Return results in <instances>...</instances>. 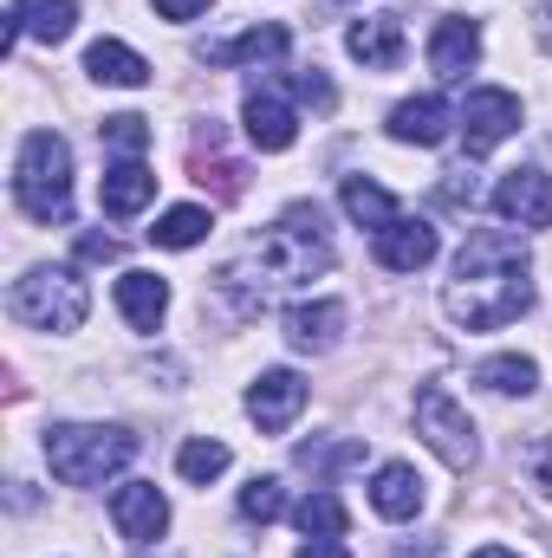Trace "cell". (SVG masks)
Here are the masks:
<instances>
[{"label": "cell", "instance_id": "obj_1", "mask_svg": "<svg viewBox=\"0 0 552 558\" xmlns=\"http://www.w3.org/2000/svg\"><path fill=\"white\" fill-rule=\"evenodd\" d=\"M325 267H332L325 215H319V202H292L241 260H228V267L215 274V292L228 299L235 318H261L279 292H299L305 279H319Z\"/></svg>", "mask_w": 552, "mask_h": 558}, {"label": "cell", "instance_id": "obj_2", "mask_svg": "<svg viewBox=\"0 0 552 558\" xmlns=\"http://www.w3.org/2000/svg\"><path fill=\"white\" fill-rule=\"evenodd\" d=\"M533 305V260L527 241L507 228H468L455 267L442 279V312L461 331H501Z\"/></svg>", "mask_w": 552, "mask_h": 558}, {"label": "cell", "instance_id": "obj_3", "mask_svg": "<svg viewBox=\"0 0 552 558\" xmlns=\"http://www.w3.org/2000/svg\"><path fill=\"white\" fill-rule=\"evenodd\" d=\"M46 461H52V481L65 487H105L111 474L137 461V435L105 428V422H59L46 428Z\"/></svg>", "mask_w": 552, "mask_h": 558}, {"label": "cell", "instance_id": "obj_4", "mask_svg": "<svg viewBox=\"0 0 552 558\" xmlns=\"http://www.w3.org/2000/svg\"><path fill=\"white\" fill-rule=\"evenodd\" d=\"M13 202L26 221L65 228L72 221V149L59 131H26L20 162H13Z\"/></svg>", "mask_w": 552, "mask_h": 558}, {"label": "cell", "instance_id": "obj_5", "mask_svg": "<svg viewBox=\"0 0 552 558\" xmlns=\"http://www.w3.org/2000/svg\"><path fill=\"white\" fill-rule=\"evenodd\" d=\"M7 312L33 331H79L85 312H92V292L72 267H33V274L13 279L7 292Z\"/></svg>", "mask_w": 552, "mask_h": 558}, {"label": "cell", "instance_id": "obj_6", "mask_svg": "<svg viewBox=\"0 0 552 558\" xmlns=\"http://www.w3.org/2000/svg\"><path fill=\"white\" fill-rule=\"evenodd\" d=\"M416 435L455 468V474H468L475 461H481V441H475V422H468V410L442 390V384H422L416 390Z\"/></svg>", "mask_w": 552, "mask_h": 558}, {"label": "cell", "instance_id": "obj_7", "mask_svg": "<svg viewBox=\"0 0 552 558\" xmlns=\"http://www.w3.org/2000/svg\"><path fill=\"white\" fill-rule=\"evenodd\" d=\"M455 131H461V143H468V156H488L494 143H507L514 131H520V98L501 92V85H481V92H468Z\"/></svg>", "mask_w": 552, "mask_h": 558}, {"label": "cell", "instance_id": "obj_8", "mask_svg": "<svg viewBox=\"0 0 552 558\" xmlns=\"http://www.w3.org/2000/svg\"><path fill=\"white\" fill-rule=\"evenodd\" d=\"M488 208L507 221V228H552V175L547 169H507L488 195Z\"/></svg>", "mask_w": 552, "mask_h": 558}, {"label": "cell", "instance_id": "obj_9", "mask_svg": "<svg viewBox=\"0 0 552 558\" xmlns=\"http://www.w3.org/2000/svg\"><path fill=\"white\" fill-rule=\"evenodd\" d=\"M241 118H248V143H254V149H267V156L292 149V137H299V118H292L286 92H279V85H267V78H261V85H248Z\"/></svg>", "mask_w": 552, "mask_h": 558}, {"label": "cell", "instance_id": "obj_10", "mask_svg": "<svg viewBox=\"0 0 552 558\" xmlns=\"http://www.w3.org/2000/svg\"><path fill=\"white\" fill-rule=\"evenodd\" d=\"M111 520H118V533L131 546H156L169 533V500L156 494V481H124L111 494Z\"/></svg>", "mask_w": 552, "mask_h": 558}, {"label": "cell", "instance_id": "obj_11", "mask_svg": "<svg viewBox=\"0 0 552 558\" xmlns=\"http://www.w3.org/2000/svg\"><path fill=\"white\" fill-rule=\"evenodd\" d=\"M299 410H305V377L299 371H261L248 384V416L261 422L267 435H286L299 422Z\"/></svg>", "mask_w": 552, "mask_h": 558}, {"label": "cell", "instance_id": "obj_12", "mask_svg": "<svg viewBox=\"0 0 552 558\" xmlns=\"http://www.w3.org/2000/svg\"><path fill=\"white\" fill-rule=\"evenodd\" d=\"M345 52L364 65V72H397L404 65V13H371L345 33Z\"/></svg>", "mask_w": 552, "mask_h": 558}, {"label": "cell", "instance_id": "obj_13", "mask_svg": "<svg viewBox=\"0 0 552 558\" xmlns=\"http://www.w3.org/2000/svg\"><path fill=\"white\" fill-rule=\"evenodd\" d=\"M475 59H481V26L461 20V13H448V20L429 33V72H435L442 85H455V78L475 72Z\"/></svg>", "mask_w": 552, "mask_h": 558}, {"label": "cell", "instance_id": "obj_14", "mask_svg": "<svg viewBox=\"0 0 552 558\" xmlns=\"http://www.w3.org/2000/svg\"><path fill=\"white\" fill-rule=\"evenodd\" d=\"M338 338H345V305L338 299H312V305H292L286 312V344L292 351L325 357V351H338Z\"/></svg>", "mask_w": 552, "mask_h": 558}, {"label": "cell", "instance_id": "obj_15", "mask_svg": "<svg viewBox=\"0 0 552 558\" xmlns=\"http://www.w3.org/2000/svg\"><path fill=\"white\" fill-rule=\"evenodd\" d=\"M455 124H461V111H448V98H435V92L404 98V105L391 111V137H397V143H416V149H435V143L448 137Z\"/></svg>", "mask_w": 552, "mask_h": 558}, {"label": "cell", "instance_id": "obj_16", "mask_svg": "<svg viewBox=\"0 0 552 558\" xmlns=\"http://www.w3.org/2000/svg\"><path fill=\"white\" fill-rule=\"evenodd\" d=\"M435 247H442V234L429 228V221H391L384 234H377V267L384 274H422L429 260H435Z\"/></svg>", "mask_w": 552, "mask_h": 558}, {"label": "cell", "instance_id": "obj_17", "mask_svg": "<svg viewBox=\"0 0 552 558\" xmlns=\"http://www.w3.org/2000/svg\"><path fill=\"white\" fill-rule=\"evenodd\" d=\"M72 26H79V0H13L7 7V39L59 46V39H72Z\"/></svg>", "mask_w": 552, "mask_h": 558}, {"label": "cell", "instance_id": "obj_18", "mask_svg": "<svg viewBox=\"0 0 552 558\" xmlns=\"http://www.w3.org/2000/svg\"><path fill=\"white\" fill-rule=\"evenodd\" d=\"M371 507L384 520H416L422 513V474H416L410 461H384L371 474Z\"/></svg>", "mask_w": 552, "mask_h": 558}, {"label": "cell", "instance_id": "obj_19", "mask_svg": "<svg viewBox=\"0 0 552 558\" xmlns=\"http://www.w3.org/2000/svg\"><path fill=\"white\" fill-rule=\"evenodd\" d=\"M286 26H248V33H235V39H215V46H202V59L208 65H261V59H286Z\"/></svg>", "mask_w": 552, "mask_h": 558}, {"label": "cell", "instance_id": "obj_20", "mask_svg": "<svg viewBox=\"0 0 552 558\" xmlns=\"http://www.w3.org/2000/svg\"><path fill=\"white\" fill-rule=\"evenodd\" d=\"M149 195H156V175L143 169L137 156H124V162L98 182V208H105V215H118V221H131L137 208H149Z\"/></svg>", "mask_w": 552, "mask_h": 558}, {"label": "cell", "instance_id": "obj_21", "mask_svg": "<svg viewBox=\"0 0 552 558\" xmlns=\"http://www.w3.org/2000/svg\"><path fill=\"white\" fill-rule=\"evenodd\" d=\"M85 72H92L98 85H124V92L149 85V59H143V52H131L124 39H92V52H85Z\"/></svg>", "mask_w": 552, "mask_h": 558}, {"label": "cell", "instance_id": "obj_22", "mask_svg": "<svg viewBox=\"0 0 552 558\" xmlns=\"http://www.w3.org/2000/svg\"><path fill=\"white\" fill-rule=\"evenodd\" d=\"M118 312L137 325V331H156L163 325V312H169V279H156V274H131L118 279Z\"/></svg>", "mask_w": 552, "mask_h": 558}, {"label": "cell", "instance_id": "obj_23", "mask_svg": "<svg viewBox=\"0 0 552 558\" xmlns=\"http://www.w3.org/2000/svg\"><path fill=\"white\" fill-rule=\"evenodd\" d=\"M338 202H345V215L358 221V228H391V221H404V208H397V195L391 189H377V182H364V175H345V189H338Z\"/></svg>", "mask_w": 552, "mask_h": 558}, {"label": "cell", "instance_id": "obj_24", "mask_svg": "<svg viewBox=\"0 0 552 558\" xmlns=\"http://www.w3.org/2000/svg\"><path fill=\"white\" fill-rule=\"evenodd\" d=\"M475 384L494 390V397H533V390H540V364L520 357V351H501V357H488V364L475 371Z\"/></svg>", "mask_w": 552, "mask_h": 558}, {"label": "cell", "instance_id": "obj_25", "mask_svg": "<svg viewBox=\"0 0 552 558\" xmlns=\"http://www.w3.org/2000/svg\"><path fill=\"white\" fill-rule=\"evenodd\" d=\"M208 208H195V202H182V208H163L156 215V228H149V241L156 247H169V254H182V247H202L208 241Z\"/></svg>", "mask_w": 552, "mask_h": 558}, {"label": "cell", "instance_id": "obj_26", "mask_svg": "<svg viewBox=\"0 0 552 558\" xmlns=\"http://www.w3.org/2000/svg\"><path fill=\"white\" fill-rule=\"evenodd\" d=\"M292 520H299V533H305V539H345V526H351V513H345V500H338L332 487L305 494V500L292 507Z\"/></svg>", "mask_w": 552, "mask_h": 558}, {"label": "cell", "instance_id": "obj_27", "mask_svg": "<svg viewBox=\"0 0 552 558\" xmlns=\"http://www.w3.org/2000/svg\"><path fill=\"white\" fill-rule=\"evenodd\" d=\"M176 474H182L189 487H208V481H221V474H228V441H208V435L182 441V448H176Z\"/></svg>", "mask_w": 552, "mask_h": 558}, {"label": "cell", "instance_id": "obj_28", "mask_svg": "<svg viewBox=\"0 0 552 558\" xmlns=\"http://www.w3.org/2000/svg\"><path fill=\"white\" fill-rule=\"evenodd\" d=\"M292 461L305 474H338V468H358L364 461V441H299Z\"/></svg>", "mask_w": 552, "mask_h": 558}, {"label": "cell", "instance_id": "obj_29", "mask_svg": "<svg viewBox=\"0 0 552 558\" xmlns=\"http://www.w3.org/2000/svg\"><path fill=\"white\" fill-rule=\"evenodd\" d=\"M279 513H286V487H279L274 474H254V481L241 487V520H261V526H267Z\"/></svg>", "mask_w": 552, "mask_h": 558}, {"label": "cell", "instance_id": "obj_30", "mask_svg": "<svg viewBox=\"0 0 552 558\" xmlns=\"http://www.w3.org/2000/svg\"><path fill=\"white\" fill-rule=\"evenodd\" d=\"M98 137H105V149H118V156H143V149H149V118L118 111V118L98 124Z\"/></svg>", "mask_w": 552, "mask_h": 558}, {"label": "cell", "instance_id": "obj_31", "mask_svg": "<svg viewBox=\"0 0 552 558\" xmlns=\"http://www.w3.org/2000/svg\"><path fill=\"white\" fill-rule=\"evenodd\" d=\"M292 98H305V105H319V111H332V105H338V92H332V78H325V72H299V78H292Z\"/></svg>", "mask_w": 552, "mask_h": 558}, {"label": "cell", "instance_id": "obj_32", "mask_svg": "<svg viewBox=\"0 0 552 558\" xmlns=\"http://www.w3.org/2000/svg\"><path fill=\"white\" fill-rule=\"evenodd\" d=\"M527 474H533V487L552 500V428L533 441V448H527Z\"/></svg>", "mask_w": 552, "mask_h": 558}, {"label": "cell", "instance_id": "obj_33", "mask_svg": "<svg viewBox=\"0 0 552 558\" xmlns=\"http://www.w3.org/2000/svg\"><path fill=\"white\" fill-rule=\"evenodd\" d=\"M435 202H455V208H475V175H468V169H448V175L435 182Z\"/></svg>", "mask_w": 552, "mask_h": 558}, {"label": "cell", "instance_id": "obj_34", "mask_svg": "<svg viewBox=\"0 0 552 558\" xmlns=\"http://www.w3.org/2000/svg\"><path fill=\"white\" fill-rule=\"evenodd\" d=\"M215 0H156V13L163 20H195V13H208Z\"/></svg>", "mask_w": 552, "mask_h": 558}, {"label": "cell", "instance_id": "obj_35", "mask_svg": "<svg viewBox=\"0 0 552 558\" xmlns=\"http://www.w3.org/2000/svg\"><path fill=\"white\" fill-rule=\"evenodd\" d=\"M79 254H85V260H118V241H111V234H85Z\"/></svg>", "mask_w": 552, "mask_h": 558}, {"label": "cell", "instance_id": "obj_36", "mask_svg": "<svg viewBox=\"0 0 552 558\" xmlns=\"http://www.w3.org/2000/svg\"><path fill=\"white\" fill-rule=\"evenodd\" d=\"M299 558H351V553H345L338 539H305V546H299Z\"/></svg>", "mask_w": 552, "mask_h": 558}, {"label": "cell", "instance_id": "obj_37", "mask_svg": "<svg viewBox=\"0 0 552 558\" xmlns=\"http://www.w3.org/2000/svg\"><path fill=\"white\" fill-rule=\"evenodd\" d=\"M475 558H520V553H507V546H481Z\"/></svg>", "mask_w": 552, "mask_h": 558}, {"label": "cell", "instance_id": "obj_38", "mask_svg": "<svg viewBox=\"0 0 552 558\" xmlns=\"http://www.w3.org/2000/svg\"><path fill=\"white\" fill-rule=\"evenodd\" d=\"M540 20H547V39H552V0H540Z\"/></svg>", "mask_w": 552, "mask_h": 558}, {"label": "cell", "instance_id": "obj_39", "mask_svg": "<svg viewBox=\"0 0 552 558\" xmlns=\"http://www.w3.org/2000/svg\"><path fill=\"white\" fill-rule=\"evenodd\" d=\"M397 558H435V546H422V553H397Z\"/></svg>", "mask_w": 552, "mask_h": 558}]
</instances>
